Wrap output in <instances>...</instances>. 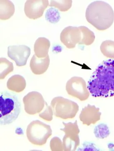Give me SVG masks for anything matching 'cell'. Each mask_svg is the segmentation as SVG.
I'll use <instances>...</instances> for the list:
<instances>
[{"instance_id": "obj_1", "label": "cell", "mask_w": 114, "mask_h": 151, "mask_svg": "<svg viewBox=\"0 0 114 151\" xmlns=\"http://www.w3.org/2000/svg\"><path fill=\"white\" fill-rule=\"evenodd\" d=\"M87 87L94 97L114 96V60L99 64L90 77Z\"/></svg>"}, {"instance_id": "obj_2", "label": "cell", "mask_w": 114, "mask_h": 151, "mask_svg": "<svg viewBox=\"0 0 114 151\" xmlns=\"http://www.w3.org/2000/svg\"><path fill=\"white\" fill-rule=\"evenodd\" d=\"M86 17L88 22L97 29L104 30L109 28L114 22V11L107 3L95 1L88 6Z\"/></svg>"}, {"instance_id": "obj_3", "label": "cell", "mask_w": 114, "mask_h": 151, "mask_svg": "<svg viewBox=\"0 0 114 151\" xmlns=\"http://www.w3.org/2000/svg\"><path fill=\"white\" fill-rule=\"evenodd\" d=\"M21 110L18 98L15 94L7 91L1 93L0 123L1 125L11 124L18 118Z\"/></svg>"}, {"instance_id": "obj_4", "label": "cell", "mask_w": 114, "mask_h": 151, "mask_svg": "<svg viewBox=\"0 0 114 151\" xmlns=\"http://www.w3.org/2000/svg\"><path fill=\"white\" fill-rule=\"evenodd\" d=\"M52 134L50 125L39 120L30 122L26 129V135L30 142L36 145L42 146L47 142Z\"/></svg>"}, {"instance_id": "obj_5", "label": "cell", "mask_w": 114, "mask_h": 151, "mask_svg": "<svg viewBox=\"0 0 114 151\" xmlns=\"http://www.w3.org/2000/svg\"><path fill=\"white\" fill-rule=\"evenodd\" d=\"M51 106L56 117L66 120L74 118L79 111L78 104L62 97L53 98Z\"/></svg>"}, {"instance_id": "obj_6", "label": "cell", "mask_w": 114, "mask_h": 151, "mask_svg": "<svg viewBox=\"0 0 114 151\" xmlns=\"http://www.w3.org/2000/svg\"><path fill=\"white\" fill-rule=\"evenodd\" d=\"M64 128L60 130L65 133L62 139L64 151H74L76 150L80 144L79 129L77 120L74 122L65 123L62 122Z\"/></svg>"}, {"instance_id": "obj_7", "label": "cell", "mask_w": 114, "mask_h": 151, "mask_svg": "<svg viewBox=\"0 0 114 151\" xmlns=\"http://www.w3.org/2000/svg\"><path fill=\"white\" fill-rule=\"evenodd\" d=\"M66 90L69 95L79 99L80 101H86L90 96L86 81L82 77L74 76L67 81Z\"/></svg>"}, {"instance_id": "obj_8", "label": "cell", "mask_w": 114, "mask_h": 151, "mask_svg": "<svg viewBox=\"0 0 114 151\" xmlns=\"http://www.w3.org/2000/svg\"><path fill=\"white\" fill-rule=\"evenodd\" d=\"M23 102L25 112L29 115H34L43 110L46 102L40 93L32 91L23 97Z\"/></svg>"}, {"instance_id": "obj_9", "label": "cell", "mask_w": 114, "mask_h": 151, "mask_svg": "<svg viewBox=\"0 0 114 151\" xmlns=\"http://www.w3.org/2000/svg\"><path fill=\"white\" fill-rule=\"evenodd\" d=\"M49 5V1L47 0L27 1L25 4V13L28 18L36 20L42 17Z\"/></svg>"}, {"instance_id": "obj_10", "label": "cell", "mask_w": 114, "mask_h": 151, "mask_svg": "<svg viewBox=\"0 0 114 151\" xmlns=\"http://www.w3.org/2000/svg\"><path fill=\"white\" fill-rule=\"evenodd\" d=\"M30 52V48L26 45L10 46L8 48V56L18 67L26 65Z\"/></svg>"}, {"instance_id": "obj_11", "label": "cell", "mask_w": 114, "mask_h": 151, "mask_svg": "<svg viewBox=\"0 0 114 151\" xmlns=\"http://www.w3.org/2000/svg\"><path fill=\"white\" fill-rule=\"evenodd\" d=\"M61 42L69 49L76 47L80 44L81 40V31L78 27L68 26L65 28L60 35Z\"/></svg>"}, {"instance_id": "obj_12", "label": "cell", "mask_w": 114, "mask_h": 151, "mask_svg": "<svg viewBox=\"0 0 114 151\" xmlns=\"http://www.w3.org/2000/svg\"><path fill=\"white\" fill-rule=\"evenodd\" d=\"M99 108L94 106L88 104L82 109L79 118L83 124L89 126L94 124L100 120L101 113Z\"/></svg>"}, {"instance_id": "obj_13", "label": "cell", "mask_w": 114, "mask_h": 151, "mask_svg": "<svg viewBox=\"0 0 114 151\" xmlns=\"http://www.w3.org/2000/svg\"><path fill=\"white\" fill-rule=\"evenodd\" d=\"M50 58L49 55L46 58H38L34 55L31 59L30 67L31 70L34 74L41 75L45 73L50 65Z\"/></svg>"}, {"instance_id": "obj_14", "label": "cell", "mask_w": 114, "mask_h": 151, "mask_svg": "<svg viewBox=\"0 0 114 151\" xmlns=\"http://www.w3.org/2000/svg\"><path fill=\"white\" fill-rule=\"evenodd\" d=\"M51 42L46 37H39L34 46L35 55L38 58H45L48 55Z\"/></svg>"}, {"instance_id": "obj_15", "label": "cell", "mask_w": 114, "mask_h": 151, "mask_svg": "<svg viewBox=\"0 0 114 151\" xmlns=\"http://www.w3.org/2000/svg\"><path fill=\"white\" fill-rule=\"evenodd\" d=\"M26 86V81L24 77L18 74L11 76L7 82L8 89L15 92L20 93L23 91Z\"/></svg>"}, {"instance_id": "obj_16", "label": "cell", "mask_w": 114, "mask_h": 151, "mask_svg": "<svg viewBox=\"0 0 114 151\" xmlns=\"http://www.w3.org/2000/svg\"><path fill=\"white\" fill-rule=\"evenodd\" d=\"M0 6L1 20H8L13 16L15 12V6L12 1L9 0H1L0 1Z\"/></svg>"}, {"instance_id": "obj_17", "label": "cell", "mask_w": 114, "mask_h": 151, "mask_svg": "<svg viewBox=\"0 0 114 151\" xmlns=\"http://www.w3.org/2000/svg\"><path fill=\"white\" fill-rule=\"evenodd\" d=\"M81 32V40L79 45H90L94 42L95 35L94 32L85 26L78 27Z\"/></svg>"}, {"instance_id": "obj_18", "label": "cell", "mask_w": 114, "mask_h": 151, "mask_svg": "<svg viewBox=\"0 0 114 151\" xmlns=\"http://www.w3.org/2000/svg\"><path fill=\"white\" fill-rule=\"evenodd\" d=\"M0 66H1V73L0 78L4 79L9 73L14 70L13 64L9 61L6 58H1L0 59Z\"/></svg>"}, {"instance_id": "obj_19", "label": "cell", "mask_w": 114, "mask_h": 151, "mask_svg": "<svg viewBox=\"0 0 114 151\" xmlns=\"http://www.w3.org/2000/svg\"><path fill=\"white\" fill-rule=\"evenodd\" d=\"M100 49L104 55L107 58L114 59V41H105L102 43Z\"/></svg>"}, {"instance_id": "obj_20", "label": "cell", "mask_w": 114, "mask_h": 151, "mask_svg": "<svg viewBox=\"0 0 114 151\" xmlns=\"http://www.w3.org/2000/svg\"><path fill=\"white\" fill-rule=\"evenodd\" d=\"M72 1H51L49 6L57 8L59 11L64 12L70 9Z\"/></svg>"}, {"instance_id": "obj_21", "label": "cell", "mask_w": 114, "mask_h": 151, "mask_svg": "<svg viewBox=\"0 0 114 151\" xmlns=\"http://www.w3.org/2000/svg\"><path fill=\"white\" fill-rule=\"evenodd\" d=\"M45 17L47 21L53 24L59 22L61 18L58 10L53 7H51L47 10Z\"/></svg>"}, {"instance_id": "obj_22", "label": "cell", "mask_w": 114, "mask_h": 151, "mask_svg": "<svg viewBox=\"0 0 114 151\" xmlns=\"http://www.w3.org/2000/svg\"><path fill=\"white\" fill-rule=\"evenodd\" d=\"M94 133L96 137L103 139L109 135L110 132L107 125L102 123L95 127Z\"/></svg>"}, {"instance_id": "obj_23", "label": "cell", "mask_w": 114, "mask_h": 151, "mask_svg": "<svg viewBox=\"0 0 114 151\" xmlns=\"http://www.w3.org/2000/svg\"><path fill=\"white\" fill-rule=\"evenodd\" d=\"M50 145L52 151H64L63 143L60 138L57 137H55L51 139Z\"/></svg>"}, {"instance_id": "obj_24", "label": "cell", "mask_w": 114, "mask_h": 151, "mask_svg": "<svg viewBox=\"0 0 114 151\" xmlns=\"http://www.w3.org/2000/svg\"><path fill=\"white\" fill-rule=\"evenodd\" d=\"M46 107L44 111L39 113V117L47 121H51L53 119V111L51 106H48L47 103H45Z\"/></svg>"}, {"instance_id": "obj_25", "label": "cell", "mask_w": 114, "mask_h": 151, "mask_svg": "<svg viewBox=\"0 0 114 151\" xmlns=\"http://www.w3.org/2000/svg\"><path fill=\"white\" fill-rule=\"evenodd\" d=\"M78 151H94L97 150L94 145L90 143L86 142L83 145V147L79 148Z\"/></svg>"}]
</instances>
